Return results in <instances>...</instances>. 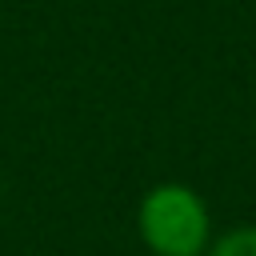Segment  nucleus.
<instances>
[{
  "label": "nucleus",
  "instance_id": "obj_2",
  "mask_svg": "<svg viewBox=\"0 0 256 256\" xmlns=\"http://www.w3.org/2000/svg\"><path fill=\"white\" fill-rule=\"evenodd\" d=\"M204 256H256V224H240V228L212 236Z\"/></svg>",
  "mask_w": 256,
  "mask_h": 256
},
{
  "label": "nucleus",
  "instance_id": "obj_1",
  "mask_svg": "<svg viewBox=\"0 0 256 256\" xmlns=\"http://www.w3.org/2000/svg\"><path fill=\"white\" fill-rule=\"evenodd\" d=\"M140 240L152 256H204L212 244V212L192 184L164 180L136 208Z\"/></svg>",
  "mask_w": 256,
  "mask_h": 256
}]
</instances>
